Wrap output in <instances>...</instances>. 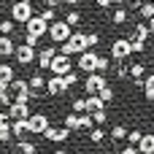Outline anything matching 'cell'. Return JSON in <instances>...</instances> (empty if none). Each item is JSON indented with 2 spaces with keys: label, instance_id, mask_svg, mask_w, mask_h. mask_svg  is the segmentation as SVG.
<instances>
[{
  "label": "cell",
  "instance_id": "1",
  "mask_svg": "<svg viewBox=\"0 0 154 154\" xmlns=\"http://www.w3.org/2000/svg\"><path fill=\"white\" fill-rule=\"evenodd\" d=\"M81 51H87V32L73 30V32H70V38L62 43V51H60V54L73 57V54H81Z\"/></svg>",
  "mask_w": 154,
  "mask_h": 154
},
{
  "label": "cell",
  "instance_id": "2",
  "mask_svg": "<svg viewBox=\"0 0 154 154\" xmlns=\"http://www.w3.org/2000/svg\"><path fill=\"white\" fill-rule=\"evenodd\" d=\"M30 16H35L32 3H22V0H16V3L11 5V22H14V24H27Z\"/></svg>",
  "mask_w": 154,
  "mask_h": 154
},
{
  "label": "cell",
  "instance_id": "3",
  "mask_svg": "<svg viewBox=\"0 0 154 154\" xmlns=\"http://www.w3.org/2000/svg\"><path fill=\"white\" fill-rule=\"evenodd\" d=\"M70 32H73V30H70L62 19H54V22L49 24V30H46V35H49L54 43H65V41L70 38Z\"/></svg>",
  "mask_w": 154,
  "mask_h": 154
},
{
  "label": "cell",
  "instance_id": "4",
  "mask_svg": "<svg viewBox=\"0 0 154 154\" xmlns=\"http://www.w3.org/2000/svg\"><path fill=\"white\" fill-rule=\"evenodd\" d=\"M97 51L95 49H87V51H81L79 54V60H76V65H79V70H84V73H95V65H97Z\"/></svg>",
  "mask_w": 154,
  "mask_h": 154
},
{
  "label": "cell",
  "instance_id": "5",
  "mask_svg": "<svg viewBox=\"0 0 154 154\" xmlns=\"http://www.w3.org/2000/svg\"><path fill=\"white\" fill-rule=\"evenodd\" d=\"M46 127H49V116H46V114H30V116H27V133L43 135Z\"/></svg>",
  "mask_w": 154,
  "mask_h": 154
},
{
  "label": "cell",
  "instance_id": "6",
  "mask_svg": "<svg viewBox=\"0 0 154 154\" xmlns=\"http://www.w3.org/2000/svg\"><path fill=\"white\" fill-rule=\"evenodd\" d=\"M68 89H70V84H68L65 76H51V79H46V95H65Z\"/></svg>",
  "mask_w": 154,
  "mask_h": 154
},
{
  "label": "cell",
  "instance_id": "7",
  "mask_svg": "<svg viewBox=\"0 0 154 154\" xmlns=\"http://www.w3.org/2000/svg\"><path fill=\"white\" fill-rule=\"evenodd\" d=\"M111 54H114L116 62H125V60L130 57V38H116V41L111 43Z\"/></svg>",
  "mask_w": 154,
  "mask_h": 154
},
{
  "label": "cell",
  "instance_id": "8",
  "mask_svg": "<svg viewBox=\"0 0 154 154\" xmlns=\"http://www.w3.org/2000/svg\"><path fill=\"white\" fill-rule=\"evenodd\" d=\"M24 27H27V35H35V38H43V35H46V30H49V24H46L38 14H35V16H30Z\"/></svg>",
  "mask_w": 154,
  "mask_h": 154
},
{
  "label": "cell",
  "instance_id": "9",
  "mask_svg": "<svg viewBox=\"0 0 154 154\" xmlns=\"http://www.w3.org/2000/svg\"><path fill=\"white\" fill-rule=\"evenodd\" d=\"M49 70H51V76H65V73H70V57H65V54L57 51V57L51 60Z\"/></svg>",
  "mask_w": 154,
  "mask_h": 154
},
{
  "label": "cell",
  "instance_id": "10",
  "mask_svg": "<svg viewBox=\"0 0 154 154\" xmlns=\"http://www.w3.org/2000/svg\"><path fill=\"white\" fill-rule=\"evenodd\" d=\"M106 84H108V81H106V76H103V73H89V76H87V81H84V89H87V95H97Z\"/></svg>",
  "mask_w": 154,
  "mask_h": 154
},
{
  "label": "cell",
  "instance_id": "11",
  "mask_svg": "<svg viewBox=\"0 0 154 154\" xmlns=\"http://www.w3.org/2000/svg\"><path fill=\"white\" fill-rule=\"evenodd\" d=\"M27 89H30V95H32V97H41V95H46V79H43L41 73L30 76V79H27Z\"/></svg>",
  "mask_w": 154,
  "mask_h": 154
},
{
  "label": "cell",
  "instance_id": "12",
  "mask_svg": "<svg viewBox=\"0 0 154 154\" xmlns=\"http://www.w3.org/2000/svg\"><path fill=\"white\" fill-rule=\"evenodd\" d=\"M68 135H70V130H65V127H51V125H49V127L43 130V138L51 141V143H65Z\"/></svg>",
  "mask_w": 154,
  "mask_h": 154
},
{
  "label": "cell",
  "instance_id": "13",
  "mask_svg": "<svg viewBox=\"0 0 154 154\" xmlns=\"http://www.w3.org/2000/svg\"><path fill=\"white\" fill-rule=\"evenodd\" d=\"M14 57H16V62H19V65H30V62H35V49H30V46L19 43V46L14 49Z\"/></svg>",
  "mask_w": 154,
  "mask_h": 154
},
{
  "label": "cell",
  "instance_id": "14",
  "mask_svg": "<svg viewBox=\"0 0 154 154\" xmlns=\"http://www.w3.org/2000/svg\"><path fill=\"white\" fill-rule=\"evenodd\" d=\"M5 114H8V119H27L30 116V103H14L11 100V106L5 108Z\"/></svg>",
  "mask_w": 154,
  "mask_h": 154
},
{
  "label": "cell",
  "instance_id": "15",
  "mask_svg": "<svg viewBox=\"0 0 154 154\" xmlns=\"http://www.w3.org/2000/svg\"><path fill=\"white\" fill-rule=\"evenodd\" d=\"M54 57H57V49H54V46H46V49L35 51V60H38V68H41V70H46Z\"/></svg>",
  "mask_w": 154,
  "mask_h": 154
},
{
  "label": "cell",
  "instance_id": "16",
  "mask_svg": "<svg viewBox=\"0 0 154 154\" xmlns=\"http://www.w3.org/2000/svg\"><path fill=\"white\" fill-rule=\"evenodd\" d=\"M16 79V73H14V65H8V62H0V92H8V84Z\"/></svg>",
  "mask_w": 154,
  "mask_h": 154
},
{
  "label": "cell",
  "instance_id": "17",
  "mask_svg": "<svg viewBox=\"0 0 154 154\" xmlns=\"http://www.w3.org/2000/svg\"><path fill=\"white\" fill-rule=\"evenodd\" d=\"M138 154H154V135L152 133H146V135H141V141H138Z\"/></svg>",
  "mask_w": 154,
  "mask_h": 154
},
{
  "label": "cell",
  "instance_id": "18",
  "mask_svg": "<svg viewBox=\"0 0 154 154\" xmlns=\"http://www.w3.org/2000/svg\"><path fill=\"white\" fill-rule=\"evenodd\" d=\"M152 35H149V24L146 22H135V27H133V41H149Z\"/></svg>",
  "mask_w": 154,
  "mask_h": 154
},
{
  "label": "cell",
  "instance_id": "19",
  "mask_svg": "<svg viewBox=\"0 0 154 154\" xmlns=\"http://www.w3.org/2000/svg\"><path fill=\"white\" fill-rule=\"evenodd\" d=\"M14 49H16L14 38L11 35H0V57H14Z\"/></svg>",
  "mask_w": 154,
  "mask_h": 154
},
{
  "label": "cell",
  "instance_id": "20",
  "mask_svg": "<svg viewBox=\"0 0 154 154\" xmlns=\"http://www.w3.org/2000/svg\"><path fill=\"white\" fill-rule=\"evenodd\" d=\"M11 135H16V138L27 135V119H11Z\"/></svg>",
  "mask_w": 154,
  "mask_h": 154
},
{
  "label": "cell",
  "instance_id": "21",
  "mask_svg": "<svg viewBox=\"0 0 154 154\" xmlns=\"http://www.w3.org/2000/svg\"><path fill=\"white\" fill-rule=\"evenodd\" d=\"M70 114H89V103H87V97H76L73 103H70Z\"/></svg>",
  "mask_w": 154,
  "mask_h": 154
},
{
  "label": "cell",
  "instance_id": "22",
  "mask_svg": "<svg viewBox=\"0 0 154 154\" xmlns=\"http://www.w3.org/2000/svg\"><path fill=\"white\" fill-rule=\"evenodd\" d=\"M141 89H143L146 100H154V73H152V76H143V84H141Z\"/></svg>",
  "mask_w": 154,
  "mask_h": 154
},
{
  "label": "cell",
  "instance_id": "23",
  "mask_svg": "<svg viewBox=\"0 0 154 154\" xmlns=\"http://www.w3.org/2000/svg\"><path fill=\"white\" fill-rule=\"evenodd\" d=\"M62 22H65V24H68V27L73 30V27H79V24H81V14H79V11H68Z\"/></svg>",
  "mask_w": 154,
  "mask_h": 154
},
{
  "label": "cell",
  "instance_id": "24",
  "mask_svg": "<svg viewBox=\"0 0 154 154\" xmlns=\"http://www.w3.org/2000/svg\"><path fill=\"white\" fill-rule=\"evenodd\" d=\"M138 14H141L143 19H152V16H154V3H152V0H143V3L138 5Z\"/></svg>",
  "mask_w": 154,
  "mask_h": 154
},
{
  "label": "cell",
  "instance_id": "25",
  "mask_svg": "<svg viewBox=\"0 0 154 154\" xmlns=\"http://www.w3.org/2000/svg\"><path fill=\"white\" fill-rule=\"evenodd\" d=\"M97 97H100V100H103V103L108 106V103L114 100V87H111V84H106V87H103V89L97 92Z\"/></svg>",
  "mask_w": 154,
  "mask_h": 154
},
{
  "label": "cell",
  "instance_id": "26",
  "mask_svg": "<svg viewBox=\"0 0 154 154\" xmlns=\"http://www.w3.org/2000/svg\"><path fill=\"white\" fill-rule=\"evenodd\" d=\"M89 116H92V125H106V119H108L106 108H97V111H89Z\"/></svg>",
  "mask_w": 154,
  "mask_h": 154
},
{
  "label": "cell",
  "instance_id": "27",
  "mask_svg": "<svg viewBox=\"0 0 154 154\" xmlns=\"http://www.w3.org/2000/svg\"><path fill=\"white\" fill-rule=\"evenodd\" d=\"M76 125H79V130H89L92 127V116L89 114H76Z\"/></svg>",
  "mask_w": 154,
  "mask_h": 154
},
{
  "label": "cell",
  "instance_id": "28",
  "mask_svg": "<svg viewBox=\"0 0 154 154\" xmlns=\"http://www.w3.org/2000/svg\"><path fill=\"white\" fill-rule=\"evenodd\" d=\"M111 138H114V141H125V138H127V127H125V125H114V127H111Z\"/></svg>",
  "mask_w": 154,
  "mask_h": 154
},
{
  "label": "cell",
  "instance_id": "29",
  "mask_svg": "<svg viewBox=\"0 0 154 154\" xmlns=\"http://www.w3.org/2000/svg\"><path fill=\"white\" fill-rule=\"evenodd\" d=\"M16 149H19V154H38L35 143H30V141H19V143H16Z\"/></svg>",
  "mask_w": 154,
  "mask_h": 154
},
{
  "label": "cell",
  "instance_id": "30",
  "mask_svg": "<svg viewBox=\"0 0 154 154\" xmlns=\"http://www.w3.org/2000/svg\"><path fill=\"white\" fill-rule=\"evenodd\" d=\"M14 30H16V24L11 19H0V35H14Z\"/></svg>",
  "mask_w": 154,
  "mask_h": 154
},
{
  "label": "cell",
  "instance_id": "31",
  "mask_svg": "<svg viewBox=\"0 0 154 154\" xmlns=\"http://www.w3.org/2000/svg\"><path fill=\"white\" fill-rule=\"evenodd\" d=\"M111 22H114V24H125V22H127V11H125V8L119 5V8L114 11V16H111Z\"/></svg>",
  "mask_w": 154,
  "mask_h": 154
},
{
  "label": "cell",
  "instance_id": "32",
  "mask_svg": "<svg viewBox=\"0 0 154 154\" xmlns=\"http://www.w3.org/2000/svg\"><path fill=\"white\" fill-rule=\"evenodd\" d=\"M103 138H106V133L100 127H89V141L92 143H103Z\"/></svg>",
  "mask_w": 154,
  "mask_h": 154
},
{
  "label": "cell",
  "instance_id": "33",
  "mask_svg": "<svg viewBox=\"0 0 154 154\" xmlns=\"http://www.w3.org/2000/svg\"><path fill=\"white\" fill-rule=\"evenodd\" d=\"M38 16H41V19L46 22V24H51V22L57 19V11H54V8H43V11L38 14Z\"/></svg>",
  "mask_w": 154,
  "mask_h": 154
},
{
  "label": "cell",
  "instance_id": "34",
  "mask_svg": "<svg viewBox=\"0 0 154 154\" xmlns=\"http://www.w3.org/2000/svg\"><path fill=\"white\" fill-rule=\"evenodd\" d=\"M22 92V89H27V79H14L11 84H8V92Z\"/></svg>",
  "mask_w": 154,
  "mask_h": 154
},
{
  "label": "cell",
  "instance_id": "35",
  "mask_svg": "<svg viewBox=\"0 0 154 154\" xmlns=\"http://www.w3.org/2000/svg\"><path fill=\"white\" fill-rule=\"evenodd\" d=\"M62 127H65V130H70V133H76V130H79V125H76V114H68V116H65V122H62Z\"/></svg>",
  "mask_w": 154,
  "mask_h": 154
},
{
  "label": "cell",
  "instance_id": "36",
  "mask_svg": "<svg viewBox=\"0 0 154 154\" xmlns=\"http://www.w3.org/2000/svg\"><path fill=\"white\" fill-rule=\"evenodd\" d=\"M143 51H146L143 41H130V54H143Z\"/></svg>",
  "mask_w": 154,
  "mask_h": 154
},
{
  "label": "cell",
  "instance_id": "37",
  "mask_svg": "<svg viewBox=\"0 0 154 154\" xmlns=\"http://www.w3.org/2000/svg\"><path fill=\"white\" fill-rule=\"evenodd\" d=\"M141 135H143V133H141V130H130V133H127V138H125V141H127V143H130V146H138V141H141Z\"/></svg>",
  "mask_w": 154,
  "mask_h": 154
},
{
  "label": "cell",
  "instance_id": "38",
  "mask_svg": "<svg viewBox=\"0 0 154 154\" xmlns=\"http://www.w3.org/2000/svg\"><path fill=\"white\" fill-rule=\"evenodd\" d=\"M100 43V35L97 32H87V49H95Z\"/></svg>",
  "mask_w": 154,
  "mask_h": 154
},
{
  "label": "cell",
  "instance_id": "39",
  "mask_svg": "<svg viewBox=\"0 0 154 154\" xmlns=\"http://www.w3.org/2000/svg\"><path fill=\"white\" fill-rule=\"evenodd\" d=\"M108 65H111V62H108L106 57H97V65H95V73H103V70H106Z\"/></svg>",
  "mask_w": 154,
  "mask_h": 154
},
{
  "label": "cell",
  "instance_id": "40",
  "mask_svg": "<svg viewBox=\"0 0 154 154\" xmlns=\"http://www.w3.org/2000/svg\"><path fill=\"white\" fill-rule=\"evenodd\" d=\"M24 46L35 49V46H38V38H35V35H24Z\"/></svg>",
  "mask_w": 154,
  "mask_h": 154
},
{
  "label": "cell",
  "instance_id": "41",
  "mask_svg": "<svg viewBox=\"0 0 154 154\" xmlns=\"http://www.w3.org/2000/svg\"><path fill=\"white\" fill-rule=\"evenodd\" d=\"M0 106H5V108L11 106V95L8 92H0Z\"/></svg>",
  "mask_w": 154,
  "mask_h": 154
},
{
  "label": "cell",
  "instance_id": "42",
  "mask_svg": "<svg viewBox=\"0 0 154 154\" xmlns=\"http://www.w3.org/2000/svg\"><path fill=\"white\" fill-rule=\"evenodd\" d=\"M116 73H119V79H122V76H127V65H125V62H119V68H116Z\"/></svg>",
  "mask_w": 154,
  "mask_h": 154
},
{
  "label": "cell",
  "instance_id": "43",
  "mask_svg": "<svg viewBox=\"0 0 154 154\" xmlns=\"http://www.w3.org/2000/svg\"><path fill=\"white\" fill-rule=\"evenodd\" d=\"M43 5H46V8H54V11H57V5H60V0H43Z\"/></svg>",
  "mask_w": 154,
  "mask_h": 154
},
{
  "label": "cell",
  "instance_id": "44",
  "mask_svg": "<svg viewBox=\"0 0 154 154\" xmlns=\"http://www.w3.org/2000/svg\"><path fill=\"white\" fill-rule=\"evenodd\" d=\"M119 154H138V149H135V146H125Z\"/></svg>",
  "mask_w": 154,
  "mask_h": 154
},
{
  "label": "cell",
  "instance_id": "45",
  "mask_svg": "<svg viewBox=\"0 0 154 154\" xmlns=\"http://www.w3.org/2000/svg\"><path fill=\"white\" fill-rule=\"evenodd\" d=\"M97 5H100V8H111V5H114V0H97Z\"/></svg>",
  "mask_w": 154,
  "mask_h": 154
},
{
  "label": "cell",
  "instance_id": "46",
  "mask_svg": "<svg viewBox=\"0 0 154 154\" xmlns=\"http://www.w3.org/2000/svg\"><path fill=\"white\" fill-rule=\"evenodd\" d=\"M146 24H149V35H154V16L149 19V22H146Z\"/></svg>",
  "mask_w": 154,
  "mask_h": 154
},
{
  "label": "cell",
  "instance_id": "47",
  "mask_svg": "<svg viewBox=\"0 0 154 154\" xmlns=\"http://www.w3.org/2000/svg\"><path fill=\"white\" fill-rule=\"evenodd\" d=\"M54 154H68V152H65V149H57V152H54Z\"/></svg>",
  "mask_w": 154,
  "mask_h": 154
},
{
  "label": "cell",
  "instance_id": "48",
  "mask_svg": "<svg viewBox=\"0 0 154 154\" xmlns=\"http://www.w3.org/2000/svg\"><path fill=\"white\" fill-rule=\"evenodd\" d=\"M22 3H32V0H22Z\"/></svg>",
  "mask_w": 154,
  "mask_h": 154
},
{
  "label": "cell",
  "instance_id": "49",
  "mask_svg": "<svg viewBox=\"0 0 154 154\" xmlns=\"http://www.w3.org/2000/svg\"><path fill=\"white\" fill-rule=\"evenodd\" d=\"M108 154H116V152H108Z\"/></svg>",
  "mask_w": 154,
  "mask_h": 154
},
{
  "label": "cell",
  "instance_id": "50",
  "mask_svg": "<svg viewBox=\"0 0 154 154\" xmlns=\"http://www.w3.org/2000/svg\"><path fill=\"white\" fill-rule=\"evenodd\" d=\"M60 3H65V0H60Z\"/></svg>",
  "mask_w": 154,
  "mask_h": 154
}]
</instances>
